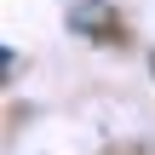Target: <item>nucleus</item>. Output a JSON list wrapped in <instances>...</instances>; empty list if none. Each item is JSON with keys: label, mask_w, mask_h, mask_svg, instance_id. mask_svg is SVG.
Returning <instances> with one entry per match:
<instances>
[{"label": "nucleus", "mask_w": 155, "mask_h": 155, "mask_svg": "<svg viewBox=\"0 0 155 155\" xmlns=\"http://www.w3.org/2000/svg\"><path fill=\"white\" fill-rule=\"evenodd\" d=\"M69 23H75V29H98V40H109V35H121V29H115V17H109V6H104V0H81V6H75V12H69Z\"/></svg>", "instance_id": "1"}]
</instances>
